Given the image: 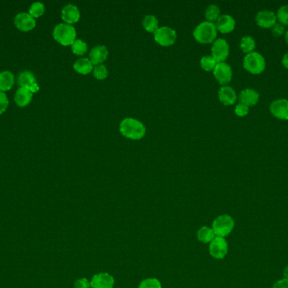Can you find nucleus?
<instances>
[{
	"instance_id": "1",
	"label": "nucleus",
	"mask_w": 288,
	"mask_h": 288,
	"mask_svg": "<svg viewBox=\"0 0 288 288\" xmlns=\"http://www.w3.org/2000/svg\"><path fill=\"white\" fill-rule=\"evenodd\" d=\"M120 132L124 137L139 140L146 134V128L141 121L132 117H126L120 124Z\"/></svg>"
},
{
	"instance_id": "2",
	"label": "nucleus",
	"mask_w": 288,
	"mask_h": 288,
	"mask_svg": "<svg viewBox=\"0 0 288 288\" xmlns=\"http://www.w3.org/2000/svg\"><path fill=\"white\" fill-rule=\"evenodd\" d=\"M243 67L246 71L254 75L262 74L266 68L265 57L256 51L245 54L243 59Z\"/></svg>"
},
{
	"instance_id": "3",
	"label": "nucleus",
	"mask_w": 288,
	"mask_h": 288,
	"mask_svg": "<svg viewBox=\"0 0 288 288\" xmlns=\"http://www.w3.org/2000/svg\"><path fill=\"white\" fill-rule=\"evenodd\" d=\"M217 30L215 23L203 21L193 31V37L200 44H212L217 39Z\"/></svg>"
},
{
	"instance_id": "4",
	"label": "nucleus",
	"mask_w": 288,
	"mask_h": 288,
	"mask_svg": "<svg viewBox=\"0 0 288 288\" xmlns=\"http://www.w3.org/2000/svg\"><path fill=\"white\" fill-rule=\"evenodd\" d=\"M53 36L56 42L63 46H69L76 41L77 32L72 25L60 23L54 27Z\"/></svg>"
},
{
	"instance_id": "5",
	"label": "nucleus",
	"mask_w": 288,
	"mask_h": 288,
	"mask_svg": "<svg viewBox=\"0 0 288 288\" xmlns=\"http://www.w3.org/2000/svg\"><path fill=\"white\" fill-rule=\"evenodd\" d=\"M235 222L229 215H221L212 222V229L216 237H225L232 232L234 228Z\"/></svg>"
},
{
	"instance_id": "6",
	"label": "nucleus",
	"mask_w": 288,
	"mask_h": 288,
	"mask_svg": "<svg viewBox=\"0 0 288 288\" xmlns=\"http://www.w3.org/2000/svg\"><path fill=\"white\" fill-rule=\"evenodd\" d=\"M154 41L163 47L171 46L177 39L176 31L169 26L159 27L154 33Z\"/></svg>"
},
{
	"instance_id": "7",
	"label": "nucleus",
	"mask_w": 288,
	"mask_h": 288,
	"mask_svg": "<svg viewBox=\"0 0 288 288\" xmlns=\"http://www.w3.org/2000/svg\"><path fill=\"white\" fill-rule=\"evenodd\" d=\"M212 56L217 63L225 62L230 54V46L225 39H216L212 43Z\"/></svg>"
},
{
	"instance_id": "8",
	"label": "nucleus",
	"mask_w": 288,
	"mask_h": 288,
	"mask_svg": "<svg viewBox=\"0 0 288 288\" xmlns=\"http://www.w3.org/2000/svg\"><path fill=\"white\" fill-rule=\"evenodd\" d=\"M213 75L217 81L222 86H226L232 79V69L226 62L217 63L213 70Z\"/></svg>"
},
{
	"instance_id": "9",
	"label": "nucleus",
	"mask_w": 288,
	"mask_h": 288,
	"mask_svg": "<svg viewBox=\"0 0 288 288\" xmlns=\"http://www.w3.org/2000/svg\"><path fill=\"white\" fill-rule=\"evenodd\" d=\"M269 109L273 117L283 121H288V99L286 98L274 100L270 103Z\"/></svg>"
},
{
	"instance_id": "10",
	"label": "nucleus",
	"mask_w": 288,
	"mask_h": 288,
	"mask_svg": "<svg viewBox=\"0 0 288 288\" xmlns=\"http://www.w3.org/2000/svg\"><path fill=\"white\" fill-rule=\"evenodd\" d=\"M255 23L259 27L263 29H271L277 22L276 14L270 10H263L256 14L255 18Z\"/></svg>"
},
{
	"instance_id": "11",
	"label": "nucleus",
	"mask_w": 288,
	"mask_h": 288,
	"mask_svg": "<svg viewBox=\"0 0 288 288\" xmlns=\"http://www.w3.org/2000/svg\"><path fill=\"white\" fill-rule=\"evenodd\" d=\"M228 252V244L224 237H216L210 242L209 253L212 257L222 260Z\"/></svg>"
},
{
	"instance_id": "12",
	"label": "nucleus",
	"mask_w": 288,
	"mask_h": 288,
	"mask_svg": "<svg viewBox=\"0 0 288 288\" xmlns=\"http://www.w3.org/2000/svg\"><path fill=\"white\" fill-rule=\"evenodd\" d=\"M14 22L16 28L21 31H31L36 26L35 18L30 16V14L25 12L17 14Z\"/></svg>"
},
{
	"instance_id": "13",
	"label": "nucleus",
	"mask_w": 288,
	"mask_h": 288,
	"mask_svg": "<svg viewBox=\"0 0 288 288\" xmlns=\"http://www.w3.org/2000/svg\"><path fill=\"white\" fill-rule=\"evenodd\" d=\"M18 84L20 87L25 88L35 93L40 90V87L36 82V79L34 74L30 71L21 72L18 77Z\"/></svg>"
},
{
	"instance_id": "14",
	"label": "nucleus",
	"mask_w": 288,
	"mask_h": 288,
	"mask_svg": "<svg viewBox=\"0 0 288 288\" xmlns=\"http://www.w3.org/2000/svg\"><path fill=\"white\" fill-rule=\"evenodd\" d=\"M218 99L225 106H232L238 99L234 88L230 86H222L218 91Z\"/></svg>"
},
{
	"instance_id": "15",
	"label": "nucleus",
	"mask_w": 288,
	"mask_h": 288,
	"mask_svg": "<svg viewBox=\"0 0 288 288\" xmlns=\"http://www.w3.org/2000/svg\"><path fill=\"white\" fill-rule=\"evenodd\" d=\"M237 96L240 103L246 105L249 107H254L260 101V93L256 90L250 87L243 89Z\"/></svg>"
},
{
	"instance_id": "16",
	"label": "nucleus",
	"mask_w": 288,
	"mask_h": 288,
	"mask_svg": "<svg viewBox=\"0 0 288 288\" xmlns=\"http://www.w3.org/2000/svg\"><path fill=\"white\" fill-rule=\"evenodd\" d=\"M217 31L222 34H227L234 31L236 27V21L235 19L230 15L225 14L221 15L219 18L217 19L215 23Z\"/></svg>"
},
{
	"instance_id": "17",
	"label": "nucleus",
	"mask_w": 288,
	"mask_h": 288,
	"mask_svg": "<svg viewBox=\"0 0 288 288\" xmlns=\"http://www.w3.org/2000/svg\"><path fill=\"white\" fill-rule=\"evenodd\" d=\"M90 283L91 288H113L115 279L109 273H98L93 275Z\"/></svg>"
},
{
	"instance_id": "18",
	"label": "nucleus",
	"mask_w": 288,
	"mask_h": 288,
	"mask_svg": "<svg viewBox=\"0 0 288 288\" xmlns=\"http://www.w3.org/2000/svg\"><path fill=\"white\" fill-rule=\"evenodd\" d=\"M62 19L68 25L77 23L80 19V11L78 6L73 4H68L64 6L62 10Z\"/></svg>"
},
{
	"instance_id": "19",
	"label": "nucleus",
	"mask_w": 288,
	"mask_h": 288,
	"mask_svg": "<svg viewBox=\"0 0 288 288\" xmlns=\"http://www.w3.org/2000/svg\"><path fill=\"white\" fill-rule=\"evenodd\" d=\"M108 49L105 45H97L91 49L88 57L93 65L96 66L106 61V59L108 58Z\"/></svg>"
},
{
	"instance_id": "20",
	"label": "nucleus",
	"mask_w": 288,
	"mask_h": 288,
	"mask_svg": "<svg viewBox=\"0 0 288 288\" xmlns=\"http://www.w3.org/2000/svg\"><path fill=\"white\" fill-rule=\"evenodd\" d=\"M33 93L29 90L20 87L16 91L15 95V102L20 107H26L32 100Z\"/></svg>"
},
{
	"instance_id": "21",
	"label": "nucleus",
	"mask_w": 288,
	"mask_h": 288,
	"mask_svg": "<svg viewBox=\"0 0 288 288\" xmlns=\"http://www.w3.org/2000/svg\"><path fill=\"white\" fill-rule=\"evenodd\" d=\"M73 69L77 73L87 75L93 70V64L88 58H81L73 64Z\"/></svg>"
},
{
	"instance_id": "22",
	"label": "nucleus",
	"mask_w": 288,
	"mask_h": 288,
	"mask_svg": "<svg viewBox=\"0 0 288 288\" xmlns=\"http://www.w3.org/2000/svg\"><path fill=\"white\" fill-rule=\"evenodd\" d=\"M15 83V77L10 71L0 73V92H6L11 89Z\"/></svg>"
},
{
	"instance_id": "23",
	"label": "nucleus",
	"mask_w": 288,
	"mask_h": 288,
	"mask_svg": "<svg viewBox=\"0 0 288 288\" xmlns=\"http://www.w3.org/2000/svg\"><path fill=\"white\" fill-rule=\"evenodd\" d=\"M197 237L198 241L203 243H210L216 237L214 232L210 227H202L197 232Z\"/></svg>"
},
{
	"instance_id": "24",
	"label": "nucleus",
	"mask_w": 288,
	"mask_h": 288,
	"mask_svg": "<svg viewBox=\"0 0 288 288\" xmlns=\"http://www.w3.org/2000/svg\"><path fill=\"white\" fill-rule=\"evenodd\" d=\"M142 26L145 31L149 33H154L159 28L158 19L153 15H147L142 21Z\"/></svg>"
},
{
	"instance_id": "25",
	"label": "nucleus",
	"mask_w": 288,
	"mask_h": 288,
	"mask_svg": "<svg viewBox=\"0 0 288 288\" xmlns=\"http://www.w3.org/2000/svg\"><path fill=\"white\" fill-rule=\"evenodd\" d=\"M256 43L252 36H245L240 39L239 48L245 54L255 51Z\"/></svg>"
},
{
	"instance_id": "26",
	"label": "nucleus",
	"mask_w": 288,
	"mask_h": 288,
	"mask_svg": "<svg viewBox=\"0 0 288 288\" xmlns=\"http://www.w3.org/2000/svg\"><path fill=\"white\" fill-rule=\"evenodd\" d=\"M220 16H221V11L217 5H214V4L209 5L205 10V17L209 22H212V23L213 21L216 22Z\"/></svg>"
},
{
	"instance_id": "27",
	"label": "nucleus",
	"mask_w": 288,
	"mask_h": 288,
	"mask_svg": "<svg viewBox=\"0 0 288 288\" xmlns=\"http://www.w3.org/2000/svg\"><path fill=\"white\" fill-rule=\"evenodd\" d=\"M217 64V62L212 55L203 56L200 60V65L202 67V69L207 72L213 71Z\"/></svg>"
},
{
	"instance_id": "28",
	"label": "nucleus",
	"mask_w": 288,
	"mask_h": 288,
	"mask_svg": "<svg viewBox=\"0 0 288 288\" xmlns=\"http://www.w3.org/2000/svg\"><path fill=\"white\" fill-rule=\"evenodd\" d=\"M72 52L75 55L78 56H82L83 54H85L88 52V44L85 42H83L81 39H78L71 45Z\"/></svg>"
},
{
	"instance_id": "29",
	"label": "nucleus",
	"mask_w": 288,
	"mask_h": 288,
	"mask_svg": "<svg viewBox=\"0 0 288 288\" xmlns=\"http://www.w3.org/2000/svg\"><path fill=\"white\" fill-rule=\"evenodd\" d=\"M45 12V5L41 2H35L30 6L29 14L34 18H38Z\"/></svg>"
},
{
	"instance_id": "30",
	"label": "nucleus",
	"mask_w": 288,
	"mask_h": 288,
	"mask_svg": "<svg viewBox=\"0 0 288 288\" xmlns=\"http://www.w3.org/2000/svg\"><path fill=\"white\" fill-rule=\"evenodd\" d=\"M275 14L279 23L282 24L283 26H288V5L280 6Z\"/></svg>"
},
{
	"instance_id": "31",
	"label": "nucleus",
	"mask_w": 288,
	"mask_h": 288,
	"mask_svg": "<svg viewBox=\"0 0 288 288\" xmlns=\"http://www.w3.org/2000/svg\"><path fill=\"white\" fill-rule=\"evenodd\" d=\"M93 76L98 80H103L108 76V69L106 65L99 64L93 67Z\"/></svg>"
},
{
	"instance_id": "32",
	"label": "nucleus",
	"mask_w": 288,
	"mask_h": 288,
	"mask_svg": "<svg viewBox=\"0 0 288 288\" xmlns=\"http://www.w3.org/2000/svg\"><path fill=\"white\" fill-rule=\"evenodd\" d=\"M138 288H162V285L156 278H147L140 283Z\"/></svg>"
},
{
	"instance_id": "33",
	"label": "nucleus",
	"mask_w": 288,
	"mask_h": 288,
	"mask_svg": "<svg viewBox=\"0 0 288 288\" xmlns=\"http://www.w3.org/2000/svg\"><path fill=\"white\" fill-rule=\"evenodd\" d=\"M234 112L235 114L237 115V117H246V116L249 114V112H250V107L239 102V103H237V104L236 105Z\"/></svg>"
},
{
	"instance_id": "34",
	"label": "nucleus",
	"mask_w": 288,
	"mask_h": 288,
	"mask_svg": "<svg viewBox=\"0 0 288 288\" xmlns=\"http://www.w3.org/2000/svg\"><path fill=\"white\" fill-rule=\"evenodd\" d=\"M285 26H283L282 24L276 22L274 26L271 27V32L272 35L275 37H280V36L285 35Z\"/></svg>"
},
{
	"instance_id": "35",
	"label": "nucleus",
	"mask_w": 288,
	"mask_h": 288,
	"mask_svg": "<svg viewBox=\"0 0 288 288\" xmlns=\"http://www.w3.org/2000/svg\"><path fill=\"white\" fill-rule=\"evenodd\" d=\"M9 106V100L6 95L3 92H0V115L3 114L7 109Z\"/></svg>"
},
{
	"instance_id": "36",
	"label": "nucleus",
	"mask_w": 288,
	"mask_h": 288,
	"mask_svg": "<svg viewBox=\"0 0 288 288\" xmlns=\"http://www.w3.org/2000/svg\"><path fill=\"white\" fill-rule=\"evenodd\" d=\"M74 288H91V283L87 278H80L74 283Z\"/></svg>"
},
{
	"instance_id": "37",
	"label": "nucleus",
	"mask_w": 288,
	"mask_h": 288,
	"mask_svg": "<svg viewBox=\"0 0 288 288\" xmlns=\"http://www.w3.org/2000/svg\"><path fill=\"white\" fill-rule=\"evenodd\" d=\"M273 288H288V280L287 279H282V280H278L275 283Z\"/></svg>"
},
{
	"instance_id": "38",
	"label": "nucleus",
	"mask_w": 288,
	"mask_h": 288,
	"mask_svg": "<svg viewBox=\"0 0 288 288\" xmlns=\"http://www.w3.org/2000/svg\"><path fill=\"white\" fill-rule=\"evenodd\" d=\"M281 64L285 69H288V51L283 55L282 59H281Z\"/></svg>"
},
{
	"instance_id": "39",
	"label": "nucleus",
	"mask_w": 288,
	"mask_h": 288,
	"mask_svg": "<svg viewBox=\"0 0 288 288\" xmlns=\"http://www.w3.org/2000/svg\"><path fill=\"white\" fill-rule=\"evenodd\" d=\"M284 276H285V279H287L288 280V265L284 270Z\"/></svg>"
},
{
	"instance_id": "40",
	"label": "nucleus",
	"mask_w": 288,
	"mask_h": 288,
	"mask_svg": "<svg viewBox=\"0 0 288 288\" xmlns=\"http://www.w3.org/2000/svg\"><path fill=\"white\" fill-rule=\"evenodd\" d=\"M284 36H285V43H286V44H287L288 46V29L286 30V31H285V33Z\"/></svg>"
}]
</instances>
